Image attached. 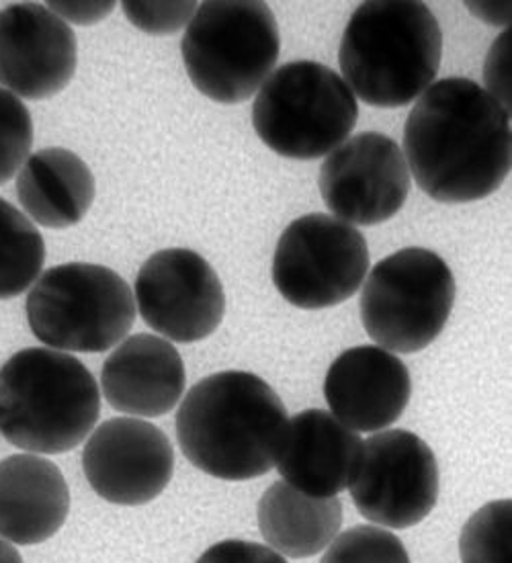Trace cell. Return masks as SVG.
<instances>
[{
	"label": "cell",
	"instance_id": "6da1fadb",
	"mask_svg": "<svg viewBox=\"0 0 512 563\" xmlns=\"http://www.w3.org/2000/svg\"><path fill=\"white\" fill-rule=\"evenodd\" d=\"M410 177L439 203H473L511 175V115L469 78L435 80L404 125Z\"/></svg>",
	"mask_w": 512,
	"mask_h": 563
},
{
	"label": "cell",
	"instance_id": "7a4b0ae2",
	"mask_svg": "<svg viewBox=\"0 0 512 563\" xmlns=\"http://www.w3.org/2000/svg\"><path fill=\"white\" fill-rule=\"evenodd\" d=\"M290 415L277 391L249 371H220L197 382L176 412V439L199 472L247 482L279 460Z\"/></svg>",
	"mask_w": 512,
	"mask_h": 563
},
{
	"label": "cell",
	"instance_id": "3957f363",
	"mask_svg": "<svg viewBox=\"0 0 512 563\" xmlns=\"http://www.w3.org/2000/svg\"><path fill=\"white\" fill-rule=\"evenodd\" d=\"M443 58V31L418 0H369L352 13L338 49L342 80L357 101L400 109L418 101Z\"/></svg>",
	"mask_w": 512,
	"mask_h": 563
},
{
	"label": "cell",
	"instance_id": "277c9868",
	"mask_svg": "<svg viewBox=\"0 0 512 563\" xmlns=\"http://www.w3.org/2000/svg\"><path fill=\"white\" fill-rule=\"evenodd\" d=\"M95 375L70 353L23 349L0 367V437L25 453H68L101 416Z\"/></svg>",
	"mask_w": 512,
	"mask_h": 563
},
{
	"label": "cell",
	"instance_id": "5b68a950",
	"mask_svg": "<svg viewBox=\"0 0 512 563\" xmlns=\"http://www.w3.org/2000/svg\"><path fill=\"white\" fill-rule=\"evenodd\" d=\"M181 54L193 87L204 97L220 104L244 103L277 66V19L261 0H207L185 30Z\"/></svg>",
	"mask_w": 512,
	"mask_h": 563
},
{
	"label": "cell",
	"instance_id": "8992f818",
	"mask_svg": "<svg viewBox=\"0 0 512 563\" xmlns=\"http://www.w3.org/2000/svg\"><path fill=\"white\" fill-rule=\"evenodd\" d=\"M359 101L342 76L320 62L279 66L254 95L252 125L283 158L318 161L351 137Z\"/></svg>",
	"mask_w": 512,
	"mask_h": 563
},
{
	"label": "cell",
	"instance_id": "52a82bcc",
	"mask_svg": "<svg viewBox=\"0 0 512 563\" xmlns=\"http://www.w3.org/2000/svg\"><path fill=\"white\" fill-rule=\"evenodd\" d=\"M37 341L62 353H105L128 339L135 324L132 287L113 268L64 263L33 283L25 303Z\"/></svg>",
	"mask_w": 512,
	"mask_h": 563
},
{
	"label": "cell",
	"instance_id": "ba28073f",
	"mask_svg": "<svg viewBox=\"0 0 512 563\" xmlns=\"http://www.w3.org/2000/svg\"><path fill=\"white\" fill-rule=\"evenodd\" d=\"M454 271L439 254L410 246L381 258L361 285L367 336L394 355H414L439 339L454 311Z\"/></svg>",
	"mask_w": 512,
	"mask_h": 563
},
{
	"label": "cell",
	"instance_id": "9c48e42d",
	"mask_svg": "<svg viewBox=\"0 0 512 563\" xmlns=\"http://www.w3.org/2000/svg\"><path fill=\"white\" fill-rule=\"evenodd\" d=\"M369 268L366 236L328 213L293 220L273 254V283L299 310H326L351 299Z\"/></svg>",
	"mask_w": 512,
	"mask_h": 563
},
{
	"label": "cell",
	"instance_id": "30bf717a",
	"mask_svg": "<svg viewBox=\"0 0 512 563\" xmlns=\"http://www.w3.org/2000/svg\"><path fill=\"white\" fill-rule=\"evenodd\" d=\"M349 492L371 525L390 531L410 529L437 506L439 463L418 434L406 429L380 430L363 441Z\"/></svg>",
	"mask_w": 512,
	"mask_h": 563
},
{
	"label": "cell",
	"instance_id": "8fae6325",
	"mask_svg": "<svg viewBox=\"0 0 512 563\" xmlns=\"http://www.w3.org/2000/svg\"><path fill=\"white\" fill-rule=\"evenodd\" d=\"M135 310L148 328L168 342L209 339L226 316L220 275L190 249H164L138 271Z\"/></svg>",
	"mask_w": 512,
	"mask_h": 563
},
{
	"label": "cell",
	"instance_id": "7c38bea8",
	"mask_svg": "<svg viewBox=\"0 0 512 563\" xmlns=\"http://www.w3.org/2000/svg\"><path fill=\"white\" fill-rule=\"evenodd\" d=\"M408 164L400 144L380 132H361L324 158L318 187L326 208L352 228L392 220L410 195Z\"/></svg>",
	"mask_w": 512,
	"mask_h": 563
},
{
	"label": "cell",
	"instance_id": "4fadbf2b",
	"mask_svg": "<svg viewBox=\"0 0 512 563\" xmlns=\"http://www.w3.org/2000/svg\"><path fill=\"white\" fill-rule=\"evenodd\" d=\"M88 486L105 503L142 506L156 500L175 474V449L156 424L119 416L88 434L83 451Z\"/></svg>",
	"mask_w": 512,
	"mask_h": 563
},
{
	"label": "cell",
	"instance_id": "5bb4252c",
	"mask_svg": "<svg viewBox=\"0 0 512 563\" xmlns=\"http://www.w3.org/2000/svg\"><path fill=\"white\" fill-rule=\"evenodd\" d=\"M78 42L73 27L40 2L0 9V87L21 101H44L73 82Z\"/></svg>",
	"mask_w": 512,
	"mask_h": 563
},
{
	"label": "cell",
	"instance_id": "9a60e30c",
	"mask_svg": "<svg viewBox=\"0 0 512 563\" xmlns=\"http://www.w3.org/2000/svg\"><path fill=\"white\" fill-rule=\"evenodd\" d=\"M328 412L355 432L390 429L408 408L412 377L400 356L361 344L347 349L324 379Z\"/></svg>",
	"mask_w": 512,
	"mask_h": 563
},
{
	"label": "cell",
	"instance_id": "2e32d148",
	"mask_svg": "<svg viewBox=\"0 0 512 563\" xmlns=\"http://www.w3.org/2000/svg\"><path fill=\"white\" fill-rule=\"evenodd\" d=\"M187 371L173 342L138 332L119 342L101 369L102 400L121 415L161 418L185 396Z\"/></svg>",
	"mask_w": 512,
	"mask_h": 563
},
{
	"label": "cell",
	"instance_id": "e0dca14e",
	"mask_svg": "<svg viewBox=\"0 0 512 563\" xmlns=\"http://www.w3.org/2000/svg\"><path fill=\"white\" fill-rule=\"evenodd\" d=\"M363 439L328 410L309 408L290 418L279 453V475L314 498H337L349 489Z\"/></svg>",
	"mask_w": 512,
	"mask_h": 563
},
{
	"label": "cell",
	"instance_id": "ac0fdd59",
	"mask_svg": "<svg viewBox=\"0 0 512 563\" xmlns=\"http://www.w3.org/2000/svg\"><path fill=\"white\" fill-rule=\"evenodd\" d=\"M70 488L54 461L17 453L0 461V539L40 545L64 527Z\"/></svg>",
	"mask_w": 512,
	"mask_h": 563
},
{
	"label": "cell",
	"instance_id": "d6986e66",
	"mask_svg": "<svg viewBox=\"0 0 512 563\" xmlns=\"http://www.w3.org/2000/svg\"><path fill=\"white\" fill-rule=\"evenodd\" d=\"M95 195V175L73 150H37L17 173V199L25 216L50 230H66L83 222Z\"/></svg>",
	"mask_w": 512,
	"mask_h": 563
},
{
	"label": "cell",
	"instance_id": "ffe728a7",
	"mask_svg": "<svg viewBox=\"0 0 512 563\" xmlns=\"http://www.w3.org/2000/svg\"><path fill=\"white\" fill-rule=\"evenodd\" d=\"M266 548L283 558L306 560L323 553L342 527L338 498H314L279 479L264 489L257 508Z\"/></svg>",
	"mask_w": 512,
	"mask_h": 563
},
{
	"label": "cell",
	"instance_id": "44dd1931",
	"mask_svg": "<svg viewBox=\"0 0 512 563\" xmlns=\"http://www.w3.org/2000/svg\"><path fill=\"white\" fill-rule=\"evenodd\" d=\"M45 242L37 225L0 199V301L30 291L44 273Z\"/></svg>",
	"mask_w": 512,
	"mask_h": 563
},
{
	"label": "cell",
	"instance_id": "7402d4cb",
	"mask_svg": "<svg viewBox=\"0 0 512 563\" xmlns=\"http://www.w3.org/2000/svg\"><path fill=\"white\" fill-rule=\"evenodd\" d=\"M461 563H512V503L502 498L478 508L459 534Z\"/></svg>",
	"mask_w": 512,
	"mask_h": 563
},
{
	"label": "cell",
	"instance_id": "603a6c76",
	"mask_svg": "<svg viewBox=\"0 0 512 563\" xmlns=\"http://www.w3.org/2000/svg\"><path fill=\"white\" fill-rule=\"evenodd\" d=\"M320 563H410L402 539L390 529L357 525L340 531L324 549Z\"/></svg>",
	"mask_w": 512,
	"mask_h": 563
},
{
	"label": "cell",
	"instance_id": "cb8c5ba5",
	"mask_svg": "<svg viewBox=\"0 0 512 563\" xmlns=\"http://www.w3.org/2000/svg\"><path fill=\"white\" fill-rule=\"evenodd\" d=\"M33 118L28 104L0 87V185L17 177L33 146Z\"/></svg>",
	"mask_w": 512,
	"mask_h": 563
},
{
	"label": "cell",
	"instance_id": "d4e9b609",
	"mask_svg": "<svg viewBox=\"0 0 512 563\" xmlns=\"http://www.w3.org/2000/svg\"><path fill=\"white\" fill-rule=\"evenodd\" d=\"M199 4L193 0H175V2H146V0H126L121 2V11L135 30L148 35H175L187 30Z\"/></svg>",
	"mask_w": 512,
	"mask_h": 563
},
{
	"label": "cell",
	"instance_id": "484cf974",
	"mask_svg": "<svg viewBox=\"0 0 512 563\" xmlns=\"http://www.w3.org/2000/svg\"><path fill=\"white\" fill-rule=\"evenodd\" d=\"M483 90L509 115L512 111V30L502 31L483 59Z\"/></svg>",
	"mask_w": 512,
	"mask_h": 563
},
{
	"label": "cell",
	"instance_id": "4316f807",
	"mask_svg": "<svg viewBox=\"0 0 512 563\" xmlns=\"http://www.w3.org/2000/svg\"><path fill=\"white\" fill-rule=\"evenodd\" d=\"M195 563H287V560L263 543L226 539L204 551Z\"/></svg>",
	"mask_w": 512,
	"mask_h": 563
},
{
	"label": "cell",
	"instance_id": "83f0119b",
	"mask_svg": "<svg viewBox=\"0 0 512 563\" xmlns=\"http://www.w3.org/2000/svg\"><path fill=\"white\" fill-rule=\"evenodd\" d=\"M45 7L59 16L64 23H68L70 27L78 25V27H90V25H99L107 16L116 11V2L107 0H90V2H80V0H62V2H45Z\"/></svg>",
	"mask_w": 512,
	"mask_h": 563
},
{
	"label": "cell",
	"instance_id": "f1b7e54d",
	"mask_svg": "<svg viewBox=\"0 0 512 563\" xmlns=\"http://www.w3.org/2000/svg\"><path fill=\"white\" fill-rule=\"evenodd\" d=\"M469 13L480 19L486 25L492 27H511L512 2L511 0H468L466 2Z\"/></svg>",
	"mask_w": 512,
	"mask_h": 563
},
{
	"label": "cell",
	"instance_id": "f546056e",
	"mask_svg": "<svg viewBox=\"0 0 512 563\" xmlns=\"http://www.w3.org/2000/svg\"><path fill=\"white\" fill-rule=\"evenodd\" d=\"M0 563H25L23 562V555L19 553V549L13 545V543H9V541H4V539H0Z\"/></svg>",
	"mask_w": 512,
	"mask_h": 563
}]
</instances>
